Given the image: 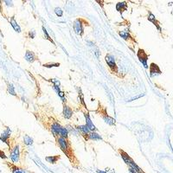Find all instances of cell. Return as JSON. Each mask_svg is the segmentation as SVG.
Wrapping results in <instances>:
<instances>
[{
  "label": "cell",
  "mask_w": 173,
  "mask_h": 173,
  "mask_svg": "<svg viewBox=\"0 0 173 173\" xmlns=\"http://www.w3.org/2000/svg\"><path fill=\"white\" fill-rule=\"evenodd\" d=\"M58 143H59V145L62 149V151L63 153L66 154L68 157L69 158L70 162L72 163V157H74V153H73V151H72V148H71V144L69 141H67V139H64L62 137H59L58 138Z\"/></svg>",
  "instance_id": "cell-1"
},
{
  "label": "cell",
  "mask_w": 173,
  "mask_h": 173,
  "mask_svg": "<svg viewBox=\"0 0 173 173\" xmlns=\"http://www.w3.org/2000/svg\"><path fill=\"white\" fill-rule=\"evenodd\" d=\"M10 157L13 163H18L19 161V157H20V153H19V145L16 144L15 145H11L10 147Z\"/></svg>",
  "instance_id": "cell-2"
},
{
  "label": "cell",
  "mask_w": 173,
  "mask_h": 173,
  "mask_svg": "<svg viewBox=\"0 0 173 173\" xmlns=\"http://www.w3.org/2000/svg\"><path fill=\"white\" fill-rule=\"evenodd\" d=\"M86 22L85 19L83 18H77L76 20L74 21V29L75 31V33L78 34L80 36H82L83 35V30H84V26L83 24H86Z\"/></svg>",
  "instance_id": "cell-3"
},
{
  "label": "cell",
  "mask_w": 173,
  "mask_h": 173,
  "mask_svg": "<svg viewBox=\"0 0 173 173\" xmlns=\"http://www.w3.org/2000/svg\"><path fill=\"white\" fill-rule=\"evenodd\" d=\"M106 62H107V65L109 67V69L113 73H118V68L116 66L115 59L114 56L111 55V54H107L106 55Z\"/></svg>",
  "instance_id": "cell-4"
},
{
  "label": "cell",
  "mask_w": 173,
  "mask_h": 173,
  "mask_svg": "<svg viewBox=\"0 0 173 173\" xmlns=\"http://www.w3.org/2000/svg\"><path fill=\"white\" fill-rule=\"evenodd\" d=\"M137 55H138V58L140 60V62L144 65V67L145 69L148 68V65H147V60H148L149 55L145 53V51L142 49H139L138 50V53H137Z\"/></svg>",
  "instance_id": "cell-5"
},
{
  "label": "cell",
  "mask_w": 173,
  "mask_h": 173,
  "mask_svg": "<svg viewBox=\"0 0 173 173\" xmlns=\"http://www.w3.org/2000/svg\"><path fill=\"white\" fill-rule=\"evenodd\" d=\"M11 129L9 127H6V130L4 131L2 134H1V136H0V140L1 141H3L4 143L8 145L9 147H11Z\"/></svg>",
  "instance_id": "cell-6"
},
{
  "label": "cell",
  "mask_w": 173,
  "mask_h": 173,
  "mask_svg": "<svg viewBox=\"0 0 173 173\" xmlns=\"http://www.w3.org/2000/svg\"><path fill=\"white\" fill-rule=\"evenodd\" d=\"M6 165L10 167V169L11 171V173H33L31 172V171H27V170H24L23 169V168L18 167V166L15 165V164H11V163L6 162Z\"/></svg>",
  "instance_id": "cell-7"
},
{
  "label": "cell",
  "mask_w": 173,
  "mask_h": 173,
  "mask_svg": "<svg viewBox=\"0 0 173 173\" xmlns=\"http://www.w3.org/2000/svg\"><path fill=\"white\" fill-rule=\"evenodd\" d=\"M162 72L159 69V67L157 66L156 63L152 62L151 65H150V75H151V77H153V76H155L157 74H160Z\"/></svg>",
  "instance_id": "cell-8"
},
{
  "label": "cell",
  "mask_w": 173,
  "mask_h": 173,
  "mask_svg": "<svg viewBox=\"0 0 173 173\" xmlns=\"http://www.w3.org/2000/svg\"><path fill=\"white\" fill-rule=\"evenodd\" d=\"M25 60L29 62H35V61L38 60V58H37V56L36 55V54L34 53L33 51L27 50L26 53H25Z\"/></svg>",
  "instance_id": "cell-9"
},
{
  "label": "cell",
  "mask_w": 173,
  "mask_h": 173,
  "mask_svg": "<svg viewBox=\"0 0 173 173\" xmlns=\"http://www.w3.org/2000/svg\"><path fill=\"white\" fill-rule=\"evenodd\" d=\"M100 115L102 117V119L106 121V123H107L108 125H114L115 124V120H113V118L107 115L106 109H104V112H100Z\"/></svg>",
  "instance_id": "cell-10"
},
{
  "label": "cell",
  "mask_w": 173,
  "mask_h": 173,
  "mask_svg": "<svg viewBox=\"0 0 173 173\" xmlns=\"http://www.w3.org/2000/svg\"><path fill=\"white\" fill-rule=\"evenodd\" d=\"M84 116H85V119H86V126L88 127L89 130L91 131H95L96 130V128H95V125L92 123V121H91L90 118H89V114L87 113H84Z\"/></svg>",
  "instance_id": "cell-11"
},
{
  "label": "cell",
  "mask_w": 173,
  "mask_h": 173,
  "mask_svg": "<svg viewBox=\"0 0 173 173\" xmlns=\"http://www.w3.org/2000/svg\"><path fill=\"white\" fill-rule=\"evenodd\" d=\"M119 34H120V36L123 39H125L126 41H132V42H136V41H135V39L133 38V37L130 35V33L129 32H127V31H126V30H123V31H120L119 32Z\"/></svg>",
  "instance_id": "cell-12"
},
{
  "label": "cell",
  "mask_w": 173,
  "mask_h": 173,
  "mask_svg": "<svg viewBox=\"0 0 173 173\" xmlns=\"http://www.w3.org/2000/svg\"><path fill=\"white\" fill-rule=\"evenodd\" d=\"M116 10L120 13H122L124 11H126L127 10V4L126 2H119L118 4H116Z\"/></svg>",
  "instance_id": "cell-13"
},
{
  "label": "cell",
  "mask_w": 173,
  "mask_h": 173,
  "mask_svg": "<svg viewBox=\"0 0 173 173\" xmlns=\"http://www.w3.org/2000/svg\"><path fill=\"white\" fill-rule=\"evenodd\" d=\"M119 151H120V154H121V157H122V158H123V160L126 162V165H131L132 162H133V160H132L131 157H130V156L128 155L127 153H125L124 151H122L121 149H120Z\"/></svg>",
  "instance_id": "cell-14"
},
{
  "label": "cell",
  "mask_w": 173,
  "mask_h": 173,
  "mask_svg": "<svg viewBox=\"0 0 173 173\" xmlns=\"http://www.w3.org/2000/svg\"><path fill=\"white\" fill-rule=\"evenodd\" d=\"M63 113V116H64L65 119H70L72 114H73V111H72V109L69 107H68L67 105L64 104V106H63V113Z\"/></svg>",
  "instance_id": "cell-15"
},
{
  "label": "cell",
  "mask_w": 173,
  "mask_h": 173,
  "mask_svg": "<svg viewBox=\"0 0 173 173\" xmlns=\"http://www.w3.org/2000/svg\"><path fill=\"white\" fill-rule=\"evenodd\" d=\"M148 20L150 21V22H152V23H153V24H154V25H155V26H157V29H158L159 31H161L160 27H159V25H158V22L157 21L156 17H154V15H153V13L149 12Z\"/></svg>",
  "instance_id": "cell-16"
},
{
  "label": "cell",
  "mask_w": 173,
  "mask_h": 173,
  "mask_svg": "<svg viewBox=\"0 0 173 173\" xmlns=\"http://www.w3.org/2000/svg\"><path fill=\"white\" fill-rule=\"evenodd\" d=\"M60 157H61L59 156V155H55V156L46 157L45 159L47 162H49L50 164H55V163L60 159Z\"/></svg>",
  "instance_id": "cell-17"
},
{
  "label": "cell",
  "mask_w": 173,
  "mask_h": 173,
  "mask_svg": "<svg viewBox=\"0 0 173 173\" xmlns=\"http://www.w3.org/2000/svg\"><path fill=\"white\" fill-rule=\"evenodd\" d=\"M10 22H11V26L13 27V29H15L17 32H21V29L20 27L18 26V24H17V22H16V20H15V18H14V17H11V20H10Z\"/></svg>",
  "instance_id": "cell-18"
},
{
  "label": "cell",
  "mask_w": 173,
  "mask_h": 173,
  "mask_svg": "<svg viewBox=\"0 0 173 173\" xmlns=\"http://www.w3.org/2000/svg\"><path fill=\"white\" fill-rule=\"evenodd\" d=\"M79 130L80 131H82L83 132V134L84 135H87V136H89V134H90L91 132H89V129L88 127L86 126H79Z\"/></svg>",
  "instance_id": "cell-19"
},
{
  "label": "cell",
  "mask_w": 173,
  "mask_h": 173,
  "mask_svg": "<svg viewBox=\"0 0 173 173\" xmlns=\"http://www.w3.org/2000/svg\"><path fill=\"white\" fill-rule=\"evenodd\" d=\"M87 140H101V137L100 136L99 134H97V133H95V132H91L90 134H89V136L87 138Z\"/></svg>",
  "instance_id": "cell-20"
},
{
  "label": "cell",
  "mask_w": 173,
  "mask_h": 173,
  "mask_svg": "<svg viewBox=\"0 0 173 173\" xmlns=\"http://www.w3.org/2000/svg\"><path fill=\"white\" fill-rule=\"evenodd\" d=\"M24 144H27V145H30V144H33V140H32L29 135H24Z\"/></svg>",
  "instance_id": "cell-21"
},
{
  "label": "cell",
  "mask_w": 173,
  "mask_h": 173,
  "mask_svg": "<svg viewBox=\"0 0 173 173\" xmlns=\"http://www.w3.org/2000/svg\"><path fill=\"white\" fill-rule=\"evenodd\" d=\"M7 91H8V93L10 95H14V96H16V92H15V89H14V86L11 83H9L8 84V88H7Z\"/></svg>",
  "instance_id": "cell-22"
},
{
  "label": "cell",
  "mask_w": 173,
  "mask_h": 173,
  "mask_svg": "<svg viewBox=\"0 0 173 173\" xmlns=\"http://www.w3.org/2000/svg\"><path fill=\"white\" fill-rule=\"evenodd\" d=\"M42 30H43V34H44V36H45V39H47V40H49V41H50L52 43H54L53 40L50 38V37L49 36V34H48V32H47V30H46V29L44 28V27H42Z\"/></svg>",
  "instance_id": "cell-23"
},
{
  "label": "cell",
  "mask_w": 173,
  "mask_h": 173,
  "mask_svg": "<svg viewBox=\"0 0 173 173\" xmlns=\"http://www.w3.org/2000/svg\"><path fill=\"white\" fill-rule=\"evenodd\" d=\"M46 68H52V67H59L60 66V63H52V62H50V63H46L43 65Z\"/></svg>",
  "instance_id": "cell-24"
},
{
  "label": "cell",
  "mask_w": 173,
  "mask_h": 173,
  "mask_svg": "<svg viewBox=\"0 0 173 173\" xmlns=\"http://www.w3.org/2000/svg\"><path fill=\"white\" fill-rule=\"evenodd\" d=\"M55 14H56V16H57V17H62V14H63V12H62V9L61 8L57 7V8L55 9Z\"/></svg>",
  "instance_id": "cell-25"
},
{
  "label": "cell",
  "mask_w": 173,
  "mask_h": 173,
  "mask_svg": "<svg viewBox=\"0 0 173 173\" xmlns=\"http://www.w3.org/2000/svg\"><path fill=\"white\" fill-rule=\"evenodd\" d=\"M0 157L3 158V159H6V158H7V156H5V154H4V152L1 151V150H0Z\"/></svg>",
  "instance_id": "cell-26"
},
{
  "label": "cell",
  "mask_w": 173,
  "mask_h": 173,
  "mask_svg": "<svg viewBox=\"0 0 173 173\" xmlns=\"http://www.w3.org/2000/svg\"><path fill=\"white\" fill-rule=\"evenodd\" d=\"M29 36L30 38H34V37H36V32H35L34 30H32V31H29Z\"/></svg>",
  "instance_id": "cell-27"
},
{
  "label": "cell",
  "mask_w": 173,
  "mask_h": 173,
  "mask_svg": "<svg viewBox=\"0 0 173 173\" xmlns=\"http://www.w3.org/2000/svg\"><path fill=\"white\" fill-rule=\"evenodd\" d=\"M129 172L130 173H138L135 170H133L132 168H131V167L129 168Z\"/></svg>",
  "instance_id": "cell-28"
},
{
  "label": "cell",
  "mask_w": 173,
  "mask_h": 173,
  "mask_svg": "<svg viewBox=\"0 0 173 173\" xmlns=\"http://www.w3.org/2000/svg\"><path fill=\"white\" fill-rule=\"evenodd\" d=\"M97 172H98V173H106L105 171H99V170L97 171Z\"/></svg>",
  "instance_id": "cell-29"
}]
</instances>
